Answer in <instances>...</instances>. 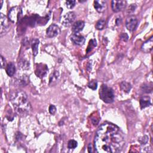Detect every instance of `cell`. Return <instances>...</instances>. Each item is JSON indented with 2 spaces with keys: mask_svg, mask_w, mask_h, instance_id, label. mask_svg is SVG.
I'll return each mask as SVG.
<instances>
[{
  "mask_svg": "<svg viewBox=\"0 0 153 153\" xmlns=\"http://www.w3.org/2000/svg\"><path fill=\"white\" fill-rule=\"evenodd\" d=\"M95 151L99 153L120 152L124 144L123 135L115 124L105 123L101 125L94 137Z\"/></svg>",
  "mask_w": 153,
  "mask_h": 153,
  "instance_id": "cell-1",
  "label": "cell"
},
{
  "mask_svg": "<svg viewBox=\"0 0 153 153\" xmlns=\"http://www.w3.org/2000/svg\"><path fill=\"white\" fill-rule=\"evenodd\" d=\"M11 102L16 112L22 115L30 113L31 105L27 100V94L22 91H17L11 96Z\"/></svg>",
  "mask_w": 153,
  "mask_h": 153,
  "instance_id": "cell-2",
  "label": "cell"
},
{
  "mask_svg": "<svg viewBox=\"0 0 153 153\" xmlns=\"http://www.w3.org/2000/svg\"><path fill=\"white\" fill-rule=\"evenodd\" d=\"M99 96L101 99L107 104L112 103L114 99V94L113 89L105 85H102L101 86Z\"/></svg>",
  "mask_w": 153,
  "mask_h": 153,
  "instance_id": "cell-3",
  "label": "cell"
},
{
  "mask_svg": "<svg viewBox=\"0 0 153 153\" xmlns=\"http://www.w3.org/2000/svg\"><path fill=\"white\" fill-rule=\"evenodd\" d=\"M22 16V8L19 6H15L12 7L8 11V19L13 23H18L21 19Z\"/></svg>",
  "mask_w": 153,
  "mask_h": 153,
  "instance_id": "cell-4",
  "label": "cell"
},
{
  "mask_svg": "<svg viewBox=\"0 0 153 153\" xmlns=\"http://www.w3.org/2000/svg\"><path fill=\"white\" fill-rule=\"evenodd\" d=\"M76 18V15L74 12L69 11L66 13L65 16L63 17L62 23L65 26H70L74 22Z\"/></svg>",
  "mask_w": 153,
  "mask_h": 153,
  "instance_id": "cell-5",
  "label": "cell"
},
{
  "mask_svg": "<svg viewBox=\"0 0 153 153\" xmlns=\"http://www.w3.org/2000/svg\"><path fill=\"white\" fill-rule=\"evenodd\" d=\"M0 20H1V30H0V35L1 37L3 35V34H5L9 30L10 24L8 22V20L7 18L4 15L3 13H1V18H0Z\"/></svg>",
  "mask_w": 153,
  "mask_h": 153,
  "instance_id": "cell-6",
  "label": "cell"
},
{
  "mask_svg": "<svg viewBox=\"0 0 153 153\" xmlns=\"http://www.w3.org/2000/svg\"><path fill=\"white\" fill-rule=\"evenodd\" d=\"M60 32L61 30L59 27L56 25L52 24L47 28L46 31V35L49 38H53L58 35Z\"/></svg>",
  "mask_w": 153,
  "mask_h": 153,
  "instance_id": "cell-7",
  "label": "cell"
},
{
  "mask_svg": "<svg viewBox=\"0 0 153 153\" xmlns=\"http://www.w3.org/2000/svg\"><path fill=\"white\" fill-rule=\"evenodd\" d=\"M137 23V18L135 16H130L126 19V26L129 31H133L136 29Z\"/></svg>",
  "mask_w": 153,
  "mask_h": 153,
  "instance_id": "cell-8",
  "label": "cell"
},
{
  "mask_svg": "<svg viewBox=\"0 0 153 153\" xmlns=\"http://www.w3.org/2000/svg\"><path fill=\"white\" fill-rule=\"evenodd\" d=\"M48 71V68L45 64H37L35 69V74L39 78L44 77Z\"/></svg>",
  "mask_w": 153,
  "mask_h": 153,
  "instance_id": "cell-9",
  "label": "cell"
},
{
  "mask_svg": "<svg viewBox=\"0 0 153 153\" xmlns=\"http://www.w3.org/2000/svg\"><path fill=\"white\" fill-rule=\"evenodd\" d=\"M126 1H112L111 2V6H112L113 10L116 12L118 13L119 11H122L126 7Z\"/></svg>",
  "mask_w": 153,
  "mask_h": 153,
  "instance_id": "cell-10",
  "label": "cell"
},
{
  "mask_svg": "<svg viewBox=\"0 0 153 153\" xmlns=\"http://www.w3.org/2000/svg\"><path fill=\"white\" fill-rule=\"evenodd\" d=\"M94 7L96 10L99 13H103L107 8L106 3L103 0H96L94 1Z\"/></svg>",
  "mask_w": 153,
  "mask_h": 153,
  "instance_id": "cell-11",
  "label": "cell"
},
{
  "mask_svg": "<svg viewBox=\"0 0 153 153\" xmlns=\"http://www.w3.org/2000/svg\"><path fill=\"white\" fill-rule=\"evenodd\" d=\"M71 40L73 42L78 46H82L85 43V38L79 34H73L71 36Z\"/></svg>",
  "mask_w": 153,
  "mask_h": 153,
  "instance_id": "cell-12",
  "label": "cell"
},
{
  "mask_svg": "<svg viewBox=\"0 0 153 153\" xmlns=\"http://www.w3.org/2000/svg\"><path fill=\"white\" fill-rule=\"evenodd\" d=\"M85 25V23L83 21H81V20L77 21L73 24L72 31L74 34H78L80 32H81L83 30V28H84Z\"/></svg>",
  "mask_w": 153,
  "mask_h": 153,
  "instance_id": "cell-13",
  "label": "cell"
},
{
  "mask_svg": "<svg viewBox=\"0 0 153 153\" xmlns=\"http://www.w3.org/2000/svg\"><path fill=\"white\" fill-rule=\"evenodd\" d=\"M152 44H153V38L151 37L146 42H145L142 47L141 50L144 53H149L152 49Z\"/></svg>",
  "mask_w": 153,
  "mask_h": 153,
  "instance_id": "cell-14",
  "label": "cell"
},
{
  "mask_svg": "<svg viewBox=\"0 0 153 153\" xmlns=\"http://www.w3.org/2000/svg\"><path fill=\"white\" fill-rule=\"evenodd\" d=\"M6 73L7 75L10 77H12L15 73L16 71V68L15 65L13 62H10L6 66Z\"/></svg>",
  "mask_w": 153,
  "mask_h": 153,
  "instance_id": "cell-15",
  "label": "cell"
},
{
  "mask_svg": "<svg viewBox=\"0 0 153 153\" xmlns=\"http://www.w3.org/2000/svg\"><path fill=\"white\" fill-rule=\"evenodd\" d=\"M151 105L150 98L148 96H143L140 99V106L141 109L149 106Z\"/></svg>",
  "mask_w": 153,
  "mask_h": 153,
  "instance_id": "cell-16",
  "label": "cell"
},
{
  "mask_svg": "<svg viewBox=\"0 0 153 153\" xmlns=\"http://www.w3.org/2000/svg\"><path fill=\"white\" fill-rule=\"evenodd\" d=\"M39 44V41L37 39V38H34L31 41V47H32V51H33V54L34 56H37V54H38V46Z\"/></svg>",
  "mask_w": 153,
  "mask_h": 153,
  "instance_id": "cell-17",
  "label": "cell"
},
{
  "mask_svg": "<svg viewBox=\"0 0 153 153\" xmlns=\"http://www.w3.org/2000/svg\"><path fill=\"white\" fill-rule=\"evenodd\" d=\"M120 88L124 92L129 93L132 89V86L126 81H123L120 83Z\"/></svg>",
  "mask_w": 153,
  "mask_h": 153,
  "instance_id": "cell-18",
  "label": "cell"
},
{
  "mask_svg": "<svg viewBox=\"0 0 153 153\" xmlns=\"http://www.w3.org/2000/svg\"><path fill=\"white\" fill-rule=\"evenodd\" d=\"M105 24H106V22L105 20L104 19H101V20H99L98 22L96 23V28L97 30H102L104 28V27L105 26Z\"/></svg>",
  "mask_w": 153,
  "mask_h": 153,
  "instance_id": "cell-19",
  "label": "cell"
},
{
  "mask_svg": "<svg viewBox=\"0 0 153 153\" xmlns=\"http://www.w3.org/2000/svg\"><path fill=\"white\" fill-rule=\"evenodd\" d=\"M78 145V143L75 140H70L68 143V148L69 149H75Z\"/></svg>",
  "mask_w": 153,
  "mask_h": 153,
  "instance_id": "cell-20",
  "label": "cell"
},
{
  "mask_svg": "<svg viewBox=\"0 0 153 153\" xmlns=\"http://www.w3.org/2000/svg\"><path fill=\"white\" fill-rule=\"evenodd\" d=\"M88 86L90 89L94 90L97 89V86H98V82L95 80H92L89 82Z\"/></svg>",
  "mask_w": 153,
  "mask_h": 153,
  "instance_id": "cell-21",
  "label": "cell"
},
{
  "mask_svg": "<svg viewBox=\"0 0 153 153\" xmlns=\"http://www.w3.org/2000/svg\"><path fill=\"white\" fill-rule=\"evenodd\" d=\"M59 75V74L58 71H54L53 73L51 74V75L50 77V82H51L52 81L56 80Z\"/></svg>",
  "mask_w": 153,
  "mask_h": 153,
  "instance_id": "cell-22",
  "label": "cell"
},
{
  "mask_svg": "<svg viewBox=\"0 0 153 153\" xmlns=\"http://www.w3.org/2000/svg\"><path fill=\"white\" fill-rule=\"evenodd\" d=\"M75 1H66V6L68 8H73L75 4Z\"/></svg>",
  "mask_w": 153,
  "mask_h": 153,
  "instance_id": "cell-23",
  "label": "cell"
},
{
  "mask_svg": "<svg viewBox=\"0 0 153 153\" xmlns=\"http://www.w3.org/2000/svg\"><path fill=\"white\" fill-rule=\"evenodd\" d=\"M49 113L51 114H54L56 111V108L55 106L53 105H51L50 106H49Z\"/></svg>",
  "mask_w": 153,
  "mask_h": 153,
  "instance_id": "cell-24",
  "label": "cell"
},
{
  "mask_svg": "<svg viewBox=\"0 0 153 153\" xmlns=\"http://www.w3.org/2000/svg\"><path fill=\"white\" fill-rule=\"evenodd\" d=\"M142 88H143V90H144V92H147V93H148V92H151V91H152V85L151 86H148H148L147 85H144V86H142Z\"/></svg>",
  "mask_w": 153,
  "mask_h": 153,
  "instance_id": "cell-25",
  "label": "cell"
},
{
  "mask_svg": "<svg viewBox=\"0 0 153 153\" xmlns=\"http://www.w3.org/2000/svg\"><path fill=\"white\" fill-rule=\"evenodd\" d=\"M6 66H7V65H6V61L4 58L3 56H1V68H4Z\"/></svg>",
  "mask_w": 153,
  "mask_h": 153,
  "instance_id": "cell-26",
  "label": "cell"
},
{
  "mask_svg": "<svg viewBox=\"0 0 153 153\" xmlns=\"http://www.w3.org/2000/svg\"><path fill=\"white\" fill-rule=\"evenodd\" d=\"M120 38H121V39H122L123 41H127L128 40V38H129V37H128V35L126 33H123L122 34H121L120 35Z\"/></svg>",
  "mask_w": 153,
  "mask_h": 153,
  "instance_id": "cell-27",
  "label": "cell"
},
{
  "mask_svg": "<svg viewBox=\"0 0 153 153\" xmlns=\"http://www.w3.org/2000/svg\"><path fill=\"white\" fill-rule=\"evenodd\" d=\"M136 8V6L135 4H131V5L130 6V7H129L128 12H129V13L133 12V11L135 10Z\"/></svg>",
  "mask_w": 153,
  "mask_h": 153,
  "instance_id": "cell-28",
  "label": "cell"
},
{
  "mask_svg": "<svg viewBox=\"0 0 153 153\" xmlns=\"http://www.w3.org/2000/svg\"><path fill=\"white\" fill-rule=\"evenodd\" d=\"M142 141H140L141 142V143L142 144H145L147 142H148V137L147 136H144L142 139H141Z\"/></svg>",
  "mask_w": 153,
  "mask_h": 153,
  "instance_id": "cell-29",
  "label": "cell"
},
{
  "mask_svg": "<svg viewBox=\"0 0 153 153\" xmlns=\"http://www.w3.org/2000/svg\"><path fill=\"white\" fill-rule=\"evenodd\" d=\"M88 151H89V152H93L92 146V145L90 144L88 146Z\"/></svg>",
  "mask_w": 153,
  "mask_h": 153,
  "instance_id": "cell-30",
  "label": "cell"
},
{
  "mask_svg": "<svg viewBox=\"0 0 153 153\" xmlns=\"http://www.w3.org/2000/svg\"><path fill=\"white\" fill-rule=\"evenodd\" d=\"M3 1H1V8L2 7V6H3Z\"/></svg>",
  "mask_w": 153,
  "mask_h": 153,
  "instance_id": "cell-31",
  "label": "cell"
}]
</instances>
